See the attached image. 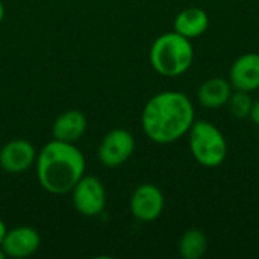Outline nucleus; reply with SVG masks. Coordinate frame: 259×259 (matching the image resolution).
Here are the masks:
<instances>
[{
    "label": "nucleus",
    "instance_id": "f257e3e1",
    "mask_svg": "<svg viewBox=\"0 0 259 259\" xmlns=\"http://www.w3.org/2000/svg\"><path fill=\"white\" fill-rule=\"evenodd\" d=\"M196 121L191 99L175 90L152 96L141 112V126L146 137L156 144H171L185 137Z\"/></svg>",
    "mask_w": 259,
    "mask_h": 259
},
{
    "label": "nucleus",
    "instance_id": "f03ea898",
    "mask_svg": "<svg viewBox=\"0 0 259 259\" xmlns=\"http://www.w3.org/2000/svg\"><path fill=\"white\" fill-rule=\"evenodd\" d=\"M36 178L50 194H67L85 175V156L73 143L52 140L36 155Z\"/></svg>",
    "mask_w": 259,
    "mask_h": 259
},
{
    "label": "nucleus",
    "instance_id": "7ed1b4c3",
    "mask_svg": "<svg viewBox=\"0 0 259 259\" xmlns=\"http://www.w3.org/2000/svg\"><path fill=\"white\" fill-rule=\"evenodd\" d=\"M149 59L158 74L164 77H179L191 68L194 47L191 39L181 33L175 30L165 32L152 42Z\"/></svg>",
    "mask_w": 259,
    "mask_h": 259
},
{
    "label": "nucleus",
    "instance_id": "20e7f679",
    "mask_svg": "<svg viewBox=\"0 0 259 259\" xmlns=\"http://www.w3.org/2000/svg\"><path fill=\"white\" fill-rule=\"evenodd\" d=\"M188 146L194 161L205 168H217L228 158L225 134L208 120H196L188 131Z\"/></svg>",
    "mask_w": 259,
    "mask_h": 259
},
{
    "label": "nucleus",
    "instance_id": "39448f33",
    "mask_svg": "<svg viewBox=\"0 0 259 259\" xmlns=\"http://www.w3.org/2000/svg\"><path fill=\"white\" fill-rule=\"evenodd\" d=\"M70 193L76 211L83 217H97L106 208L105 185L94 176L83 175Z\"/></svg>",
    "mask_w": 259,
    "mask_h": 259
},
{
    "label": "nucleus",
    "instance_id": "423d86ee",
    "mask_svg": "<svg viewBox=\"0 0 259 259\" xmlns=\"http://www.w3.org/2000/svg\"><path fill=\"white\" fill-rule=\"evenodd\" d=\"M135 150L134 135L121 127L109 131L100 141L97 149L99 161L108 168H117L123 165Z\"/></svg>",
    "mask_w": 259,
    "mask_h": 259
},
{
    "label": "nucleus",
    "instance_id": "0eeeda50",
    "mask_svg": "<svg viewBox=\"0 0 259 259\" xmlns=\"http://www.w3.org/2000/svg\"><path fill=\"white\" fill-rule=\"evenodd\" d=\"M165 199L159 187L153 184H141L131 196L129 208L132 215L143 223H152L158 220L164 211Z\"/></svg>",
    "mask_w": 259,
    "mask_h": 259
},
{
    "label": "nucleus",
    "instance_id": "6e6552de",
    "mask_svg": "<svg viewBox=\"0 0 259 259\" xmlns=\"http://www.w3.org/2000/svg\"><path fill=\"white\" fill-rule=\"evenodd\" d=\"M36 155L33 144L27 140H11L0 150V168L9 175H21L35 164Z\"/></svg>",
    "mask_w": 259,
    "mask_h": 259
},
{
    "label": "nucleus",
    "instance_id": "1a4fd4ad",
    "mask_svg": "<svg viewBox=\"0 0 259 259\" xmlns=\"http://www.w3.org/2000/svg\"><path fill=\"white\" fill-rule=\"evenodd\" d=\"M41 246V237L36 229L30 226H17L6 232L2 243L5 256L14 259L29 258Z\"/></svg>",
    "mask_w": 259,
    "mask_h": 259
},
{
    "label": "nucleus",
    "instance_id": "9d476101",
    "mask_svg": "<svg viewBox=\"0 0 259 259\" xmlns=\"http://www.w3.org/2000/svg\"><path fill=\"white\" fill-rule=\"evenodd\" d=\"M229 82L234 90L246 93L259 90V53L249 52L238 56L229 68Z\"/></svg>",
    "mask_w": 259,
    "mask_h": 259
},
{
    "label": "nucleus",
    "instance_id": "9b49d317",
    "mask_svg": "<svg viewBox=\"0 0 259 259\" xmlns=\"http://www.w3.org/2000/svg\"><path fill=\"white\" fill-rule=\"evenodd\" d=\"M87 117L83 112L77 109H68L61 112L52 126V135L53 140L64 141V143H73L82 140V137L87 132Z\"/></svg>",
    "mask_w": 259,
    "mask_h": 259
},
{
    "label": "nucleus",
    "instance_id": "f8f14e48",
    "mask_svg": "<svg viewBox=\"0 0 259 259\" xmlns=\"http://www.w3.org/2000/svg\"><path fill=\"white\" fill-rule=\"evenodd\" d=\"M209 27V15L205 9L191 6L182 9L173 21V30L188 39L202 36Z\"/></svg>",
    "mask_w": 259,
    "mask_h": 259
},
{
    "label": "nucleus",
    "instance_id": "ddd939ff",
    "mask_svg": "<svg viewBox=\"0 0 259 259\" xmlns=\"http://www.w3.org/2000/svg\"><path fill=\"white\" fill-rule=\"evenodd\" d=\"M234 88L229 79L222 76H214L206 79L197 90L199 103L206 109H220L228 105V100Z\"/></svg>",
    "mask_w": 259,
    "mask_h": 259
},
{
    "label": "nucleus",
    "instance_id": "4468645a",
    "mask_svg": "<svg viewBox=\"0 0 259 259\" xmlns=\"http://www.w3.org/2000/svg\"><path fill=\"white\" fill-rule=\"evenodd\" d=\"M208 249V237L200 229H188L179 240V255L184 259H200Z\"/></svg>",
    "mask_w": 259,
    "mask_h": 259
},
{
    "label": "nucleus",
    "instance_id": "2eb2a0df",
    "mask_svg": "<svg viewBox=\"0 0 259 259\" xmlns=\"http://www.w3.org/2000/svg\"><path fill=\"white\" fill-rule=\"evenodd\" d=\"M252 103H253V100L250 97V93L234 90L226 106H228V109H229V112H231V115L234 118L243 120V118H249Z\"/></svg>",
    "mask_w": 259,
    "mask_h": 259
},
{
    "label": "nucleus",
    "instance_id": "dca6fc26",
    "mask_svg": "<svg viewBox=\"0 0 259 259\" xmlns=\"http://www.w3.org/2000/svg\"><path fill=\"white\" fill-rule=\"evenodd\" d=\"M249 118H250V121L253 124L259 126V99L252 103V108H250V112H249Z\"/></svg>",
    "mask_w": 259,
    "mask_h": 259
},
{
    "label": "nucleus",
    "instance_id": "f3484780",
    "mask_svg": "<svg viewBox=\"0 0 259 259\" xmlns=\"http://www.w3.org/2000/svg\"><path fill=\"white\" fill-rule=\"evenodd\" d=\"M6 232H8L6 225H5V222H3V220H0V247H2V243H3V240H5Z\"/></svg>",
    "mask_w": 259,
    "mask_h": 259
},
{
    "label": "nucleus",
    "instance_id": "a211bd4d",
    "mask_svg": "<svg viewBox=\"0 0 259 259\" xmlns=\"http://www.w3.org/2000/svg\"><path fill=\"white\" fill-rule=\"evenodd\" d=\"M3 17H5V6H3V3H2V0H0V24H2V21H3Z\"/></svg>",
    "mask_w": 259,
    "mask_h": 259
},
{
    "label": "nucleus",
    "instance_id": "6ab92c4d",
    "mask_svg": "<svg viewBox=\"0 0 259 259\" xmlns=\"http://www.w3.org/2000/svg\"><path fill=\"white\" fill-rule=\"evenodd\" d=\"M6 256H5V253H3V250H2V247H0V259H5Z\"/></svg>",
    "mask_w": 259,
    "mask_h": 259
},
{
    "label": "nucleus",
    "instance_id": "aec40b11",
    "mask_svg": "<svg viewBox=\"0 0 259 259\" xmlns=\"http://www.w3.org/2000/svg\"><path fill=\"white\" fill-rule=\"evenodd\" d=\"M258 143H259V141H258Z\"/></svg>",
    "mask_w": 259,
    "mask_h": 259
}]
</instances>
